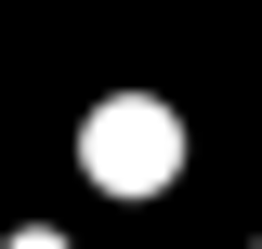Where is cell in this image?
Wrapping results in <instances>:
<instances>
[{
  "label": "cell",
  "instance_id": "cell-2",
  "mask_svg": "<svg viewBox=\"0 0 262 249\" xmlns=\"http://www.w3.org/2000/svg\"><path fill=\"white\" fill-rule=\"evenodd\" d=\"M13 249H66V236H53V223H27V236H13Z\"/></svg>",
  "mask_w": 262,
  "mask_h": 249
},
{
  "label": "cell",
  "instance_id": "cell-1",
  "mask_svg": "<svg viewBox=\"0 0 262 249\" xmlns=\"http://www.w3.org/2000/svg\"><path fill=\"white\" fill-rule=\"evenodd\" d=\"M79 171H92L105 197H158L170 171H184V118H170L158 92H105L92 118H79Z\"/></svg>",
  "mask_w": 262,
  "mask_h": 249
}]
</instances>
